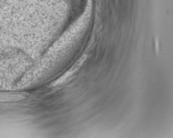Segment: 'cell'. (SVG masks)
Listing matches in <instances>:
<instances>
[{"label": "cell", "mask_w": 173, "mask_h": 138, "mask_svg": "<svg viewBox=\"0 0 173 138\" xmlns=\"http://www.w3.org/2000/svg\"><path fill=\"white\" fill-rule=\"evenodd\" d=\"M75 71L73 70V69H71V70L68 71L67 73H65L64 76H62V77H60L59 79H58L57 81H56V82L53 83L52 86H56V85H60L63 82H64L65 80H66L67 78H69L71 75H72L73 73H74Z\"/></svg>", "instance_id": "6da1fadb"}]
</instances>
